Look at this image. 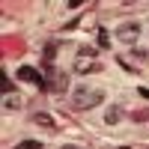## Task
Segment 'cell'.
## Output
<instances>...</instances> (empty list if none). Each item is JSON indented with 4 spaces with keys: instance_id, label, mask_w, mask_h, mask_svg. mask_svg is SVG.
<instances>
[{
    "instance_id": "cell-6",
    "label": "cell",
    "mask_w": 149,
    "mask_h": 149,
    "mask_svg": "<svg viewBox=\"0 0 149 149\" xmlns=\"http://www.w3.org/2000/svg\"><path fill=\"white\" fill-rule=\"evenodd\" d=\"M119 119H122V110H119V107H110L107 113H104V122H107V125H116Z\"/></svg>"
},
{
    "instance_id": "cell-10",
    "label": "cell",
    "mask_w": 149,
    "mask_h": 149,
    "mask_svg": "<svg viewBox=\"0 0 149 149\" xmlns=\"http://www.w3.org/2000/svg\"><path fill=\"white\" fill-rule=\"evenodd\" d=\"M63 149H74V146H63Z\"/></svg>"
},
{
    "instance_id": "cell-7",
    "label": "cell",
    "mask_w": 149,
    "mask_h": 149,
    "mask_svg": "<svg viewBox=\"0 0 149 149\" xmlns=\"http://www.w3.org/2000/svg\"><path fill=\"white\" fill-rule=\"evenodd\" d=\"M33 122H36V125H45V128H54V119L48 113H33Z\"/></svg>"
},
{
    "instance_id": "cell-1",
    "label": "cell",
    "mask_w": 149,
    "mask_h": 149,
    "mask_svg": "<svg viewBox=\"0 0 149 149\" xmlns=\"http://www.w3.org/2000/svg\"><path fill=\"white\" fill-rule=\"evenodd\" d=\"M104 102V90H98V86H86L81 84L78 90L72 93V104L78 107V110H90V107H98Z\"/></svg>"
},
{
    "instance_id": "cell-11",
    "label": "cell",
    "mask_w": 149,
    "mask_h": 149,
    "mask_svg": "<svg viewBox=\"0 0 149 149\" xmlns=\"http://www.w3.org/2000/svg\"><path fill=\"white\" fill-rule=\"evenodd\" d=\"M119 149H128V146H119Z\"/></svg>"
},
{
    "instance_id": "cell-4",
    "label": "cell",
    "mask_w": 149,
    "mask_h": 149,
    "mask_svg": "<svg viewBox=\"0 0 149 149\" xmlns=\"http://www.w3.org/2000/svg\"><path fill=\"white\" fill-rule=\"evenodd\" d=\"M74 72L78 74H90V72H102V63H98V60H78V63H74Z\"/></svg>"
},
{
    "instance_id": "cell-5",
    "label": "cell",
    "mask_w": 149,
    "mask_h": 149,
    "mask_svg": "<svg viewBox=\"0 0 149 149\" xmlns=\"http://www.w3.org/2000/svg\"><path fill=\"white\" fill-rule=\"evenodd\" d=\"M0 104H3V110H18L21 107V95L18 93H3V102Z\"/></svg>"
},
{
    "instance_id": "cell-3",
    "label": "cell",
    "mask_w": 149,
    "mask_h": 149,
    "mask_svg": "<svg viewBox=\"0 0 149 149\" xmlns=\"http://www.w3.org/2000/svg\"><path fill=\"white\" fill-rule=\"evenodd\" d=\"M18 81H27V84H45V78H42V74L39 72H36L33 66H18Z\"/></svg>"
},
{
    "instance_id": "cell-2",
    "label": "cell",
    "mask_w": 149,
    "mask_h": 149,
    "mask_svg": "<svg viewBox=\"0 0 149 149\" xmlns=\"http://www.w3.org/2000/svg\"><path fill=\"white\" fill-rule=\"evenodd\" d=\"M137 36H140V24H137V21H125V24H119V27H116V39L125 42V45H134V42H137Z\"/></svg>"
},
{
    "instance_id": "cell-9",
    "label": "cell",
    "mask_w": 149,
    "mask_h": 149,
    "mask_svg": "<svg viewBox=\"0 0 149 149\" xmlns=\"http://www.w3.org/2000/svg\"><path fill=\"white\" fill-rule=\"evenodd\" d=\"M98 45H102V48H107V45H110V39H107V30H98Z\"/></svg>"
},
{
    "instance_id": "cell-8",
    "label": "cell",
    "mask_w": 149,
    "mask_h": 149,
    "mask_svg": "<svg viewBox=\"0 0 149 149\" xmlns=\"http://www.w3.org/2000/svg\"><path fill=\"white\" fill-rule=\"evenodd\" d=\"M12 149H42V143H39V140H24V143L12 146Z\"/></svg>"
}]
</instances>
